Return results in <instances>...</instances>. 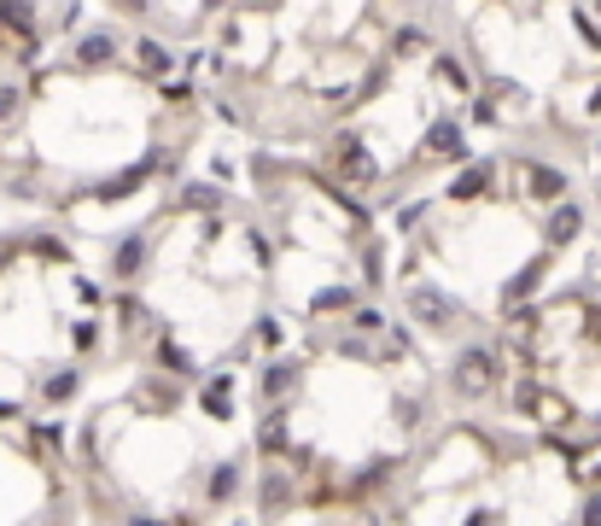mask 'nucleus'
<instances>
[{"mask_svg":"<svg viewBox=\"0 0 601 526\" xmlns=\"http://www.w3.org/2000/svg\"><path fill=\"white\" fill-rule=\"evenodd\" d=\"M496 380H503V357H496L491 346L455 351V362H450V387L462 392V398H491Z\"/></svg>","mask_w":601,"mask_h":526,"instance_id":"f257e3e1","label":"nucleus"},{"mask_svg":"<svg viewBox=\"0 0 601 526\" xmlns=\"http://www.w3.org/2000/svg\"><path fill=\"white\" fill-rule=\"evenodd\" d=\"M76 65L82 71H106L112 65V59H117V35L112 30H88V35H76Z\"/></svg>","mask_w":601,"mask_h":526,"instance_id":"f03ea898","label":"nucleus"},{"mask_svg":"<svg viewBox=\"0 0 601 526\" xmlns=\"http://www.w3.org/2000/svg\"><path fill=\"white\" fill-rule=\"evenodd\" d=\"M409 311H414V322H426L432 334H444L450 322H455V305H444V293H432V287H414L409 293Z\"/></svg>","mask_w":601,"mask_h":526,"instance_id":"7ed1b4c3","label":"nucleus"},{"mask_svg":"<svg viewBox=\"0 0 601 526\" xmlns=\"http://www.w3.org/2000/svg\"><path fill=\"white\" fill-rule=\"evenodd\" d=\"M578 234H584V211H578V206H567V199H561V206L549 211V222H544V240H549L555 252H561V246H572Z\"/></svg>","mask_w":601,"mask_h":526,"instance_id":"20e7f679","label":"nucleus"},{"mask_svg":"<svg viewBox=\"0 0 601 526\" xmlns=\"http://www.w3.org/2000/svg\"><path fill=\"white\" fill-rule=\"evenodd\" d=\"M293 387H298V362H268V369L257 375V398L263 403H281Z\"/></svg>","mask_w":601,"mask_h":526,"instance_id":"39448f33","label":"nucleus"},{"mask_svg":"<svg viewBox=\"0 0 601 526\" xmlns=\"http://www.w3.org/2000/svg\"><path fill=\"white\" fill-rule=\"evenodd\" d=\"M426 152H432V158H450V165H462V158H467V140H462V129H455V124H432V129H426Z\"/></svg>","mask_w":601,"mask_h":526,"instance_id":"423d86ee","label":"nucleus"},{"mask_svg":"<svg viewBox=\"0 0 601 526\" xmlns=\"http://www.w3.org/2000/svg\"><path fill=\"white\" fill-rule=\"evenodd\" d=\"M140 263H147V240H140V234L117 240V252H112V275H117V281H135V275H140Z\"/></svg>","mask_w":601,"mask_h":526,"instance_id":"0eeeda50","label":"nucleus"},{"mask_svg":"<svg viewBox=\"0 0 601 526\" xmlns=\"http://www.w3.org/2000/svg\"><path fill=\"white\" fill-rule=\"evenodd\" d=\"M526 193L531 199H561L567 193V176L555 165H526Z\"/></svg>","mask_w":601,"mask_h":526,"instance_id":"6e6552de","label":"nucleus"},{"mask_svg":"<svg viewBox=\"0 0 601 526\" xmlns=\"http://www.w3.org/2000/svg\"><path fill=\"white\" fill-rule=\"evenodd\" d=\"M544 275H549V252H544V257H531L526 270H520V275L508 281V298H514V305H520V298H526V293L537 287V281H544Z\"/></svg>","mask_w":601,"mask_h":526,"instance_id":"1a4fd4ad","label":"nucleus"},{"mask_svg":"<svg viewBox=\"0 0 601 526\" xmlns=\"http://www.w3.org/2000/svg\"><path fill=\"white\" fill-rule=\"evenodd\" d=\"M204 492H211L217 503L234 497V492H240V462H217V469H211V485H204Z\"/></svg>","mask_w":601,"mask_h":526,"instance_id":"9d476101","label":"nucleus"},{"mask_svg":"<svg viewBox=\"0 0 601 526\" xmlns=\"http://www.w3.org/2000/svg\"><path fill=\"white\" fill-rule=\"evenodd\" d=\"M485 181H491V170H462V176L450 181V199H479Z\"/></svg>","mask_w":601,"mask_h":526,"instance_id":"9b49d317","label":"nucleus"},{"mask_svg":"<svg viewBox=\"0 0 601 526\" xmlns=\"http://www.w3.org/2000/svg\"><path fill=\"white\" fill-rule=\"evenodd\" d=\"M0 18L12 30H35V0H0Z\"/></svg>","mask_w":601,"mask_h":526,"instance_id":"f8f14e48","label":"nucleus"},{"mask_svg":"<svg viewBox=\"0 0 601 526\" xmlns=\"http://www.w3.org/2000/svg\"><path fill=\"white\" fill-rule=\"evenodd\" d=\"M339 170H345L350 181H375V165H368L362 147H345V152H339Z\"/></svg>","mask_w":601,"mask_h":526,"instance_id":"ddd939ff","label":"nucleus"},{"mask_svg":"<svg viewBox=\"0 0 601 526\" xmlns=\"http://www.w3.org/2000/svg\"><path fill=\"white\" fill-rule=\"evenodd\" d=\"M181 206H188V211H217V206H222V193L211 188V181H193V188L181 193Z\"/></svg>","mask_w":601,"mask_h":526,"instance_id":"4468645a","label":"nucleus"},{"mask_svg":"<svg viewBox=\"0 0 601 526\" xmlns=\"http://www.w3.org/2000/svg\"><path fill=\"white\" fill-rule=\"evenodd\" d=\"M135 59H140V71H147V76H164V71H170V53H164L158 42H140Z\"/></svg>","mask_w":601,"mask_h":526,"instance_id":"2eb2a0df","label":"nucleus"},{"mask_svg":"<svg viewBox=\"0 0 601 526\" xmlns=\"http://www.w3.org/2000/svg\"><path fill=\"white\" fill-rule=\"evenodd\" d=\"M76 392H82V375H76V369H65V375L48 380V398H53V403H71Z\"/></svg>","mask_w":601,"mask_h":526,"instance_id":"dca6fc26","label":"nucleus"},{"mask_svg":"<svg viewBox=\"0 0 601 526\" xmlns=\"http://www.w3.org/2000/svg\"><path fill=\"white\" fill-rule=\"evenodd\" d=\"M257 444H263V451H286V415H268L257 428Z\"/></svg>","mask_w":601,"mask_h":526,"instance_id":"f3484780","label":"nucleus"},{"mask_svg":"<svg viewBox=\"0 0 601 526\" xmlns=\"http://www.w3.org/2000/svg\"><path fill=\"white\" fill-rule=\"evenodd\" d=\"M18 106H24V88H18V83H0V129L18 117Z\"/></svg>","mask_w":601,"mask_h":526,"instance_id":"a211bd4d","label":"nucleus"},{"mask_svg":"<svg viewBox=\"0 0 601 526\" xmlns=\"http://www.w3.org/2000/svg\"><path fill=\"white\" fill-rule=\"evenodd\" d=\"M263 485H268V492H263V509H268V515H281V509H286V480H281V474H268Z\"/></svg>","mask_w":601,"mask_h":526,"instance_id":"6ab92c4d","label":"nucleus"},{"mask_svg":"<svg viewBox=\"0 0 601 526\" xmlns=\"http://www.w3.org/2000/svg\"><path fill=\"white\" fill-rule=\"evenodd\" d=\"M158 362H164V369H176V375H193V357H188V351H170V339H164Z\"/></svg>","mask_w":601,"mask_h":526,"instance_id":"aec40b11","label":"nucleus"},{"mask_svg":"<svg viewBox=\"0 0 601 526\" xmlns=\"http://www.w3.org/2000/svg\"><path fill=\"white\" fill-rule=\"evenodd\" d=\"M421 415H426L421 398H398V421H403V428H421Z\"/></svg>","mask_w":601,"mask_h":526,"instance_id":"412c9836","label":"nucleus"},{"mask_svg":"<svg viewBox=\"0 0 601 526\" xmlns=\"http://www.w3.org/2000/svg\"><path fill=\"white\" fill-rule=\"evenodd\" d=\"M204 410H211V415H228V410H234V403H228V380H217V387L204 392Z\"/></svg>","mask_w":601,"mask_h":526,"instance_id":"4be33fe9","label":"nucleus"},{"mask_svg":"<svg viewBox=\"0 0 601 526\" xmlns=\"http://www.w3.org/2000/svg\"><path fill=\"white\" fill-rule=\"evenodd\" d=\"M345 305H350V293H345V287H334V293H321V298H316V311H345Z\"/></svg>","mask_w":601,"mask_h":526,"instance_id":"5701e85b","label":"nucleus"},{"mask_svg":"<svg viewBox=\"0 0 601 526\" xmlns=\"http://www.w3.org/2000/svg\"><path fill=\"white\" fill-rule=\"evenodd\" d=\"M439 76H444L450 88H467V76H462V65H455V59H444V65H439Z\"/></svg>","mask_w":601,"mask_h":526,"instance_id":"b1692460","label":"nucleus"},{"mask_svg":"<svg viewBox=\"0 0 601 526\" xmlns=\"http://www.w3.org/2000/svg\"><path fill=\"white\" fill-rule=\"evenodd\" d=\"M35 252H41V257H65V246H59L53 234H35Z\"/></svg>","mask_w":601,"mask_h":526,"instance_id":"393cba45","label":"nucleus"},{"mask_svg":"<svg viewBox=\"0 0 601 526\" xmlns=\"http://www.w3.org/2000/svg\"><path fill=\"white\" fill-rule=\"evenodd\" d=\"M117 7H129V12H140V7H147V0H117Z\"/></svg>","mask_w":601,"mask_h":526,"instance_id":"a878e982","label":"nucleus"},{"mask_svg":"<svg viewBox=\"0 0 601 526\" xmlns=\"http://www.w3.org/2000/svg\"><path fill=\"white\" fill-rule=\"evenodd\" d=\"M584 515H595V520H601V497H590V509H584Z\"/></svg>","mask_w":601,"mask_h":526,"instance_id":"bb28decb","label":"nucleus"},{"mask_svg":"<svg viewBox=\"0 0 601 526\" xmlns=\"http://www.w3.org/2000/svg\"><path fill=\"white\" fill-rule=\"evenodd\" d=\"M257 7H275V0H257Z\"/></svg>","mask_w":601,"mask_h":526,"instance_id":"cd10ccee","label":"nucleus"},{"mask_svg":"<svg viewBox=\"0 0 601 526\" xmlns=\"http://www.w3.org/2000/svg\"><path fill=\"white\" fill-rule=\"evenodd\" d=\"M211 7H222V0H211Z\"/></svg>","mask_w":601,"mask_h":526,"instance_id":"c85d7f7f","label":"nucleus"}]
</instances>
